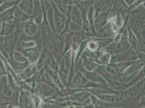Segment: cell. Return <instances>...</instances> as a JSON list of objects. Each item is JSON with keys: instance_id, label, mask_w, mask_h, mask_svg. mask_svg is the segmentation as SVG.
Masks as SVG:
<instances>
[{"instance_id": "2", "label": "cell", "mask_w": 145, "mask_h": 108, "mask_svg": "<svg viewBox=\"0 0 145 108\" xmlns=\"http://www.w3.org/2000/svg\"><path fill=\"white\" fill-rule=\"evenodd\" d=\"M22 31L20 28L19 24L17 25L16 30L11 36H5L0 35V46L7 50L10 56H13V51L17 40Z\"/></svg>"}, {"instance_id": "13", "label": "cell", "mask_w": 145, "mask_h": 108, "mask_svg": "<svg viewBox=\"0 0 145 108\" xmlns=\"http://www.w3.org/2000/svg\"><path fill=\"white\" fill-rule=\"evenodd\" d=\"M130 47V44L127 42L123 41L120 42L115 45L109 46V49L110 51H113L115 53H120L124 52Z\"/></svg>"}, {"instance_id": "23", "label": "cell", "mask_w": 145, "mask_h": 108, "mask_svg": "<svg viewBox=\"0 0 145 108\" xmlns=\"http://www.w3.org/2000/svg\"><path fill=\"white\" fill-rule=\"evenodd\" d=\"M48 72H50V74H52L51 75V76H52V78L54 80L56 84H59V85H62L61 84H60V80H59L58 77V76L57 75V74L56 72H53L52 71L49 70Z\"/></svg>"}, {"instance_id": "6", "label": "cell", "mask_w": 145, "mask_h": 108, "mask_svg": "<svg viewBox=\"0 0 145 108\" xmlns=\"http://www.w3.org/2000/svg\"><path fill=\"white\" fill-rule=\"evenodd\" d=\"M33 10L31 16L38 25L42 22L44 16V9L41 0H34Z\"/></svg>"}, {"instance_id": "27", "label": "cell", "mask_w": 145, "mask_h": 108, "mask_svg": "<svg viewBox=\"0 0 145 108\" xmlns=\"http://www.w3.org/2000/svg\"><path fill=\"white\" fill-rule=\"evenodd\" d=\"M6 0H0V6L4 2H5Z\"/></svg>"}, {"instance_id": "17", "label": "cell", "mask_w": 145, "mask_h": 108, "mask_svg": "<svg viewBox=\"0 0 145 108\" xmlns=\"http://www.w3.org/2000/svg\"><path fill=\"white\" fill-rule=\"evenodd\" d=\"M88 80L81 73H79L75 76L73 83L78 85H85L88 83Z\"/></svg>"}, {"instance_id": "25", "label": "cell", "mask_w": 145, "mask_h": 108, "mask_svg": "<svg viewBox=\"0 0 145 108\" xmlns=\"http://www.w3.org/2000/svg\"><path fill=\"white\" fill-rule=\"evenodd\" d=\"M107 55H105V56H104L102 58V61L103 62H107L108 61L109 57Z\"/></svg>"}, {"instance_id": "1", "label": "cell", "mask_w": 145, "mask_h": 108, "mask_svg": "<svg viewBox=\"0 0 145 108\" xmlns=\"http://www.w3.org/2000/svg\"><path fill=\"white\" fill-rule=\"evenodd\" d=\"M51 5L53 8L54 22L56 33L62 36L65 32L66 28V18L57 8L55 3H53Z\"/></svg>"}, {"instance_id": "26", "label": "cell", "mask_w": 145, "mask_h": 108, "mask_svg": "<svg viewBox=\"0 0 145 108\" xmlns=\"http://www.w3.org/2000/svg\"><path fill=\"white\" fill-rule=\"evenodd\" d=\"M46 1H48V2H49L51 4V5L53 3L56 4L57 2V0H46Z\"/></svg>"}, {"instance_id": "9", "label": "cell", "mask_w": 145, "mask_h": 108, "mask_svg": "<svg viewBox=\"0 0 145 108\" xmlns=\"http://www.w3.org/2000/svg\"><path fill=\"white\" fill-rule=\"evenodd\" d=\"M34 0H21L18 7L26 14L31 16L33 10Z\"/></svg>"}, {"instance_id": "15", "label": "cell", "mask_w": 145, "mask_h": 108, "mask_svg": "<svg viewBox=\"0 0 145 108\" xmlns=\"http://www.w3.org/2000/svg\"><path fill=\"white\" fill-rule=\"evenodd\" d=\"M21 0L5 1L0 6V13L18 6Z\"/></svg>"}, {"instance_id": "3", "label": "cell", "mask_w": 145, "mask_h": 108, "mask_svg": "<svg viewBox=\"0 0 145 108\" xmlns=\"http://www.w3.org/2000/svg\"><path fill=\"white\" fill-rule=\"evenodd\" d=\"M48 65L53 70H58V65L55 59L48 50L44 48L41 53L40 57L38 60L37 65L39 68H42L44 65Z\"/></svg>"}, {"instance_id": "22", "label": "cell", "mask_w": 145, "mask_h": 108, "mask_svg": "<svg viewBox=\"0 0 145 108\" xmlns=\"http://www.w3.org/2000/svg\"><path fill=\"white\" fill-rule=\"evenodd\" d=\"M89 93L88 92H83L82 93H79L76 95V99L80 101H83V100L87 98L89 95Z\"/></svg>"}, {"instance_id": "5", "label": "cell", "mask_w": 145, "mask_h": 108, "mask_svg": "<svg viewBox=\"0 0 145 108\" xmlns=\"http://www.w3.org/2000/svg\"><path fill=\"white\" fill-rule=\"evenodd\" d=\"M137 55L134 50L129 49L124 52L121 53L114 57L113 61L115 62L131 61L136 60Z\"/></svg>"}, {"instance_id": "16", "label": "cell", "mask_w": 145, "mask_h": 108, "mask_svg": "<svg viewBox=\"0 0 145 108\" xmlns=\"http://www.w3.org/2000/svg\"><path fill=\"white\" fill-rule=\"evenodd\" d=\"M119 62L118 64H115L113 65L116 69V70L117 72L119 73L123 72L126 68L128 67L130 64H132L131 61L124 62Z\"/></svg>"}, {"instance_id": "7", "label": "cell", "mask_w": 145, "mask_h": 108, "mask_svg": "<svg viewBox=\"0 0 145 108\" xmlns=\"http://www.w3.org/2000/svg\"><path fill=\"white\" fill-rule=\"evenodd\" d=\"M22 28L25 34L28 36H32L38 32V24L31 16L27 20L22 22Z\"/></svg>"}, {"instance_id": "21", "label": "cell", "mask_w": 145, "mask_h": 108, "mask_svg": "<svg viewBox=\"0 0 145 108\" xmlns=\"http://www.w3.org/2000/svg\"><path fill=\"white\" fill-rule=\"evenodd\" d=\"M37 44L36 42L33 41H30L28 42H22L21 43V45L22 48H32Z\"/></svg>"}, {"instance_id": "24", "label": "cell", "mask_w": 145, "mask_h": 108, "mask_svg": "<svg viewBox=\"0 0 145 108\" xmlns=\"http://www.w3.org/2000/svg\"><path fill=\"white\" fill-rule=\"evenodd\" d=\"M106 70L113 75H116L117 72L113 65H109L106 67Z\"/></svg>"}, {"instance_id": "12", "label": "cell", "mask_w": 145, "mask_h": 108, "mask_svg": "<svg viewBox=\"0 0 145 108\" xmlns=\"http://www.w3.org/2000/svg\"><path fill=\"white\" fill-rule=\"evenodd\" d=\"M96 71L99 74L102 76L103 78H105L111 85H114L118 84V81L114 75L110 74L106 70H105L102 67H99L96 70Z\"/></svg>"}, {"instance_id": "11", "label": "cell", "mask_w": 145, "mask_h": 108, "mask_svg": "<svg viewBox=\"0 0 145 108\" xmlns=\"http://www.w3.org/2000/svg\"><path fill=\"white\" fill-rule=\"evenodd\" d=\"M82 73L86 78L93 82L100 83L105 84V81L101 75L97 72H88L85 70L82 71Z\"/></svg>"}, {"instance_id": "4", "label": "cell", "mask_w": 145, "mask_h": 108, "mask_svg": "<svg viewBox=\"0 0 145 108\" xmlns=\"http://www.w3.org/2000/svg\"><path fill=\"white\" fill-rule=\"evenodd\" d=\"M41 49V44L39 43L32 48H25L22 50V52L26 58L28 59V61H29L31 65H34L40 56Z\"/></svg>"}, {"instance_id": "19", "label": "cell", "mask_w": 145, "mask_h": 108, "mask_svg": "<svg viewBox=\"0 0 145 108\" xmlns=\"http://www.w3.org/2000/svg\"><path fill=\"white\" fill-rule=\"evenodd\" d=\"M14 58L18 62L22 63L29 62L28 60L24 55L20 53L15 52L14 55Z\"/></svg>"}, {"instance_id": "14", "label": "cell", "mask_w": 145, "mask_h": 108, "mask_svg": "<svg viewBox=\"0 0 145 108\" xmlns=\"http://www.w3.org/2000/svg\"><path fill=\"white\" fill-rule=\"evenodd\" d=\"M16 7L0 13V23L14 20V13Z\"/></svg>"}, {"instance_id": "8", "label": "cell", "mask_w": 145, "mask_h": 108, "mask_svg": "<svg viewBox=\"0 0 145 108\" xmlns=\"http://www.w3.org/2000/svg\"><path fill=\"white\" fill-rule=\"evenodd\" d=\"M17 25L13 22L12 23L5 22L1 23V28L0 35L5 36H11L15 32Z\"/></svg>"}, {"instance_id": "20", "label": "cell", "mask_w": 145, "mask_h": 108, "mask_svg": "<svg viewBox=\"0 0 145 108\" xmlns=\"http://www.w3.org/2000/svg\"><path fill=\"white\" fill-rule=\"evenodd\" d=\"M98 97L101 101L109 102H113L116 98L115 96L105 94L99 95Z\"/></svg>"}, {"instance_id": "10", "label": "cell", "mask_w": 145, "mask_h": 108, "mask_svg": "<svg viewBox=\"0 0 145 108\" xmlns=\"http://www.w3.org/2000/svg\"><path fill=\"white\" fill-rule=\"evenodd\" d=\"M31 16L26 14L20 9L18 6L16 7L14 13V22L16 24H19L27 20Z\"/></svg>"}, {"instance_id": "18", "label": "cell", "mask_w": 145, "mask_h": 108, "mask_svg": "<svg viewBox=\"0 0 145 108\" xmlns=\"http://www.w3.org/2000/svg\"><path fill=\"white\" fill-rule=\"evenodd\" d=\"M29 99L27 96L23 91L21 92L20 97L19 105L21 107H26L28 105Z\"/></svg>"}]
</instances>
